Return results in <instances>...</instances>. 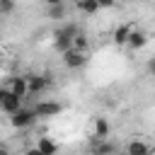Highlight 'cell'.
Segmentation results:
<instances>
[{"mask_svg": "<svg viewBox=\"0 0 155 155\" xmlns=\"http://www.w3.org/2000/svg\"><path fill=\"white\" fill-rule=\"evenodd\" d=\"M63 63H65V68L78 70V68H82V65L87 63V58H85V53H80V51L70 48V51H65V53H63Z\"/></svg>", "mask_w": 155, "mask_h": 155, "instance_id": "cell-5", "label": "cell"}, {"mask_svg": "<svg viewBox=\"0 0 155 155\" xmlns=\"http://www.w3.org/2000/svg\"><path fill=\"white\" fill-rule=\"evenodd\" d=\"M75 7H78V12H82V15H94V12H99V10H102L97 0H80Z\"/></svg>", "mask_w": 155, "mask_h": 155, "instance_id": "cell-12", "label": "cell"}, {"mask_svg": "<svg viewBox=\"0 0 155 155\" xmlns=\"http://www.w3.org/2000/svg\"><path fill=\"white\" fill-rule=\"evenodd\" d=\"M0 155H10V148L5 143H0Z\"/></svg>", "mask_w": 155, "mask_h": 155, "instance_id": "cell-19", "label": "cell"}, {"mask_svg": "<svg viewBox=\"0 0 155 155\" xmlns=\"http://www.w3.org/2000/svg\"><path fill=\"white\" fill-rule=\"evenodd\" d=\"M148 44V34L143 31V29H131V34H128V41H126V46H131L133 51H138V48H143Z\"/></svg>", "mask_w": 155, "mask_h": 155, "instance_id": "cell-8", "label": "cell"}, {"mask_svg": "<svg viewBox=\"0 0 155 155\" xmlns=\"http://www.w3.org/2000/svg\"><path fill=\"white\" fill-rule=\"evenodd\" d=\"M61 111H63V104L61 102H48V99H44L34 107L36 119H51V116H58Z\"/></svg>", "mask_w": 155, "mask_h": 155, "instance_id": "cell-2", "label": "cell"}, {"mask_svg": "<svg viewBox=\"0 0 155 155\" xmlns=\"http://www.w3.org/2000/svg\"><path fill=\"white\" fill-rule=\"evenodd\" d=\"M116 155H126V153H116Z\"/></svg>", "mask_w": 155, "mask_h": 155, "instance_id": "cell-22", "label": "cell"}, {"mask_svg": "<svg viewBox=\"0 0 155 155\" xmlns=\"http://www.w3.org/2000/svg\"><path fill=\"white\" fill-rule=\"evenodd\" d=\"M34 121H36V114H34V109H27V107H22L17 114L10 116V124L15 128H29Z\"/></svg>", "mask_w": 155, "mask_h": 155, "instance_id": "cell-3", "label": "cell"}, {"mask_svg": "<svg viewBox=\"0 0 155 155\" xmlns=\"http://www.w3.org/2000/svg\"><path fill=\"white\" fill-rule=\"evenodd\" d=\"M24 155H41V153H39V150H36V148H29V150H27V153H24Z\"/></svg>", "mask_w": 155, "mask_h": 155, "instance_id": "cell-20", "label": "cell"}, {"mask_svg": "<svg viewBox=\"0 0 155 155\" xmlns=\"http://www.w3.org/2000/svg\"><path fill=\"white\" fill-rule=\"evenodd\" d=\"M7 90H10L17 99H24V97L29 94V90H27V78H24V75H15V78L10 80V85H7Z\"/></svg>", "mask_w": 155, "mask_h": 155, "instance_id": "cell-7", "label": "cell"}, {"mask_svg": "<svg viewBox=\"0 0 155 155\" xmlns=\"http://www.w3.org/2000/svg\"><path fill=\"white\" fill-rule=\"evenodd\" d=\"M34 148H36L41 155H56V153H58V145H56L51 138H46V136H44V138H39V143H36Z\"/></svg>", "mask_w": 155, "mask_h": 155, "instance_id": "cell-11", "label": "cell"}, {"mask_svg": "<svg viewBox=\"0 0 155 155\" xmlns=\"http://www.w3.org/2000/svg\"><path fill=\"white\" fill-rule=\"evenodd\" d=\"M131 24H121V27H116L114 29V41H116V46H124L126 41H128V34H131Z\"/></svg>", "mask_w": 155, "mask_h": 155, "instance_id": "cell-13", "label": "cell"}, {"mask_svg": "<svg viewBox=\"0 0 155 155\" xmlns=\"http://www.w3.org/2000/svg\"><path fill=\"white\" fill-rule=\"evenodd\" d=\"M75 34H78V24H73V22L58 27V29L53 31V46H56V51H61V53L70 51V48H73V39H75Z\"/></svg>", "mask_w": 155, "mask_h": 155, "instance_id": "cell-1", "label": "cell"}, {"mask_svg": "<svg viewBox=\"0 0 155 155\" xmlns=\"http://www.w3.org/2000/svg\"><path fill=\"white\" fill-rule=\"evenodd\" d=\"M92 145H94V150H92L94 155H116V148L107 140H92Z\"/></svg>", "mask_w": 155, "mask_h": 155, "instance_id": "cell-14", "label": "cell"}, {"mask_svg": "<svg viewBox=\"0 0 155 155\" xmlns=\"http://www.w3.org/2000/svg\"><path fill=\"white\" fill-rule=\"evenodd\" d=\"M148 73L155 78V58H150V61H148Z\"/></svg>", "mask_w": 155, "mask_h": 155, "instance_id": "cell-18", "label": "cell"}, {"mask_svg": "<svg viewBox=\"0 0 155 155\" xmlns=\"http://www.w3.org/2000/svg\"><path fill=\"white\" fill-rule=\"evenodd\" d=\"M0 109L12 116V114H17V111L22 109V99H17V97L5 87V94H2V99H0Z\"/></svg>", "mask_w": 155, "mask_h": 155, "instance_id": "cell-4", "label": "cell"}, {"mask_svg": "<svg viewBox=\"0 0 155 155\" xmlns=\"http://www.w3.org/2000/svg\"><path fill=\"white\" fill-rule=\"evenodd\" d=\"M15 10V2L12 0H0V15H10Z\"/></svg>", "mask_w": 155, "mask_h": 155, "instance_id": "cell-17", "label": "cell"}, {"mask_svg": "<svg viewBox=\"0 0 155 155\" xmlns=\"http://www.w3.org/2000/svg\"><path fill=\"white\" fill-rule=\"evenodd\" d=\"M27 78V90L29 94H41L48 87V78L46 75H24Z\"/></svg>", "mask_w": 155, "mask_h": 155, "instance_id": "cell-6", "label": "cell"}, {"mask_svg": "<svg viewBox=\"0 0 155 155\" xmlns=\"http://www.w3.org/2000/svg\"><path fill=\"white\" fill-rule=\"evenodd\" d=\"M73 48H75V51H80V53H85V48H87V36H85L82 31H78V34H75V39H73Z\"/></svg>", "mask_w": 155, "mask_h": 155, "instance_id": "cell-16", "label": "cell"}, {"mask_svg": "<svg viewBox=\"0 0 155 155\" xmlns=\"http://www.w3.org/2000/svg\"><path fill=\"white\" fill-rule=\"evenodd\" d=\"M2 94H5V87H0V99H2Z\"/></svg>", "mask_w": 155, "mask_h": 155, "instance_id": "cell-21", "label": "cell"}, {"mask_svg": "<svg viewBox=\"0 0 155 155\" xmlns=\"http://www.w3.org/2000/svg\"><path fill=\"white\" fill-rule=\"evenodd\" d=\"M126 155H150V145L136 138V140H131L126 145Z\"/></svg>", "mask_w": 155, "mask_h": 155, "instance_id": "cell-10", "label": "cell"}, {"mask_svg": "<svg viewBox=\"0 0 155 155\" xmlns=\"http://www.w3.org/2000/svg\"><path fill=\"white\" fill-rule=\"evenodd\" d=\"M109 136V121L104 116H97L94 119V133H92V140H107Z\"/></svg>", "mask_w": 155, "mask_h": 155, "instance_id": "cell-9", "label": "cell"}, {"mask_svg": "<svg viewBox=\"0 0 155 155\" xmlns=\"http://www.w3.org/2000/svg\"><path fill=\"white\" fill-rule=\"evenodd\" d=\"M48 17L51 19H63L65 17V5L58 2V0H51L48 2Z\"/></svg>", "mask_w": 155, "mask_h": 155, "instance_id": "cell-15", "label": "cell"}]
</instances>
